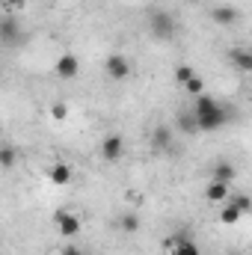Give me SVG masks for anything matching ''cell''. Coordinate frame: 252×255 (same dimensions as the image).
<instances>
[{
  "mask_svg": "<svg viewBox=\"0 0 252 255\" xmlns=\"http://www.w3.org/2000/svg\"><path fill=\"white\" fill-rule=\"evenodd\" d=\"M175 145V128H169V125H157V128H151V148L154 151H169Z\"/></svg>",
  "mask_w": 252,
  "mask_h": 255,
  "instance_id": "8",
  "label": "cell"
},
{
  "mask_svg": "<svg viewBox=\"0 0 252 255\" xmlns=\"http://www.w3.org/2000/svg\"><path fill=\"white\" fill-rule=\"evenodd\" d=\"M247 214L238 208V205H232V202H223V211H220V223L223 226H235V223H241Z\"/></svg>",
  "mask_w": 252,
  "mask_h": 255,
  "instance_id": "15",
  "label": "cell"
},
{
  "mask_svg": "<svg viewBox=\"0 0 252 255\" xmlns=\"http://www.w3.org/2000/svg\"><path fill=\"white\" fill-rule=\"evenodd\" d=\"M101 160L104 163H119L122 157H125V136L122 133H107L104 139H101Z\"/></svg>",
  "mask_w": 252,
  "mask_h": 255,
  "instance_id": "4",
  "label": "cell"
},
{
  "mask_svg": "<svg viewBox=\"0 0 252 255\" xmlns=\"http://www.w3.org/2000/svg\"><path fill=\"white\" fill-rule=\"evenodd\" d=\"M238 178V166L232 163V160H214V166H211V181H226V184H232Z\"/></svg>",
  "mask_w": 252,
  "mask_h": 255,
  "instance_id": "13",
  "label": "cell"
},
{
  "mask_svg": "<svg viewBox=\"0 0 252 255\" xmlns=\"http://www.w3.org/2000/svg\"><path fill=\"white\" fill-rule=\"evenodd\" d=\"M175 80H178V86L190 92L193 98H199V95H205V80L199 77V71L193 68V65H178L175 68Z\"/></svg>",
  "mask_w": 252,
  "mask_h": 255,
  "instance_id": "3",
  "label": "cell"
},
{
  "mask_svg": "<svg viewBox=\"0 0 252 255\" xmlns=\"http://www.w3.org/2000/svg\"><path fill=\"white\" fill-rule=\"evenodd\" d=\"M54 74H57L60 80H74V77L80 74V60H77L74 54H63V57H57V63H54Z\"/></svg>",
  "mask_w": 252,
  "mask_h": 255,
  "instance_id": "9",
  "label": "cell"
},
{
  "mask_svg": "<svg viewBox=\"0 0 252 255\" xmlns=\"http://www.w3.org/2000/svg\"><path fill=\"white\" fill-rule=\"evenodd\" d=\"M211 21L214 24H220V27H232V24H238L241 21V9L238 6H229V3H220V6H211Z\"/></svg>",
  "mask_w": 252,
  "mask_h": 255,
  "instance_id": "7",
  "label": "cell"
},
{
  "mask_svg": "<svg viewBox=\"0 0 252 255\" xmlns=\"http://www.w3.org/2000/svg\"><path fill=\"white\" fill-rule=\"evenodd\" d=\"M45 175H48V181H51V184L65 187V184H71V178H74V169H71V163L57 160V163H51V166L45 169Z\"/></svg>",
  "mask_w": 252,
  "mask_h": 255,
  "instance_id": "10",
  "label": "cell"
},
{
  "mask_svg": "<svg viewBox=\"0 0 252 255\" xmlns=\"http://www.w3.org/2000/svg\"><path fill=\"white\" fill-rule=\"evenodd\" d=\"M60 255H83V250H80V247H74V244H68V247L60 250Z\"/></svg>",
  "mask_w": 252,
  "mask_h": 255,
  "instance_id": "22",
  "label": "cell"
},
{
  "mask_svg": "<svg viewBox=\"0 0 252 255\" xmlns=\"http://www.w3.org/2000/svg\"><path fill=\"white\" fill-rule=\"evenodd\" d=\"M68 113H71V110H68L65 101H54V104H51V119H54V122H65Z\"/></svg>",
  "mask_w": 252,
  "mask_h": 255,
  "instance_id": "21",
  "label": "cell"
},
{
  "mask_svg": "<svg viewBox=\"0 0 252 255\" xmlns=\"http://www.w3.org/2000/svg\"><path fill=\"white\" fill-rule=\"evenodd\" d=\"M178 128H181L184 133H199V122H196L193 107H187V110H181V113H178Z\"/></svg>",
  "mask_w": 252,
  "mask_h": 255,
  "instance_id": "17",
  "label": "cell"
},
{
  "mask_svg": "<svg viewBox=\"0 0 252 255\" xmlns=\"http://www.w3.org/2000/svg\"><path fill=\"white\" fill-rule=\"evenodd\" d=\"M145 24H148V33H151V39H157V42H169L172 36H175V30H178V24H175V18H172V12H166V9H148V15H145Z\"/></svg>",
  "mask_w": 252,
  "mask_h": 255,
  "instance_id": "2",
  "label": "cell"
},
{
  "mask_svg": "<svg viewBox=\"0 0 252 255\" xmlns=\"http://www.w3.org/2000/svg\"><path fill=\"white\" fill-rule=\"evenodd\" d=\"M116 226H119V232H125V235L139 232V214H136V211H125V214H119Z\"/></svg>",
  "mask_w": 252,
  "mask_h": 255,
  "instance_id": "16",
  "label": "cell"
},
{
  "mask_svg": "<svg viewBox=\"0 0 252 255\" xmlns=\"http://www.w3.org/2000/svg\"><path fill=\"white\" fill-rule=\"evenodd\" d=\"M18 3H21V0H3V6H6V12H12V9H15Z\"/></svg>",
  "mask_w": 252,
  "mask_h": 255,
  "instance_id": "23",
  "label": "cell"
},
{
  "mask_svg": "<svg viewBox=\"0 0 252 255\" xmlns=\"http://www.w3.org/2000/svg\"><path fill=\"white\" fill-rule=\"evenodd\" d=\"M229 255H238V253H229Z\"/></svg>",
  "mask_w": 252,
  "mask_h": 255,
  "instance_id": "24",
  "label": "cell"
},
{
  "mask_svg": "<svg viewBox=\"0 0 252 255\" xmlns=\"http://www.w3.org/2000/svg\"><path fill=\"white\" fill-rule=\"evenodd\" d=\"M54 223H57V232H60L63 238H74V235L80 232V217H77L71 208H60V211L54 214Z\"/></svg>",
  "mask_w": 252,
  "mask_h": 255,
  "instance_id": "6",
  "label": "cell"
},
{
  "mask_svg": "<svg viewBox=\"0 0 252 255\" xmlns=\"http://www.w3.org/2000/svg\"><path fill=\"white\" fill-rule=\"evenodd\" d=\"M130 71H133V65H130V60H127L125 54H110L104 60V74L110 80H127Z\"/></svg>",
  "mask_w": 252,
  "mask_h": 255,
  "instance_id": "5",
  "label": "cell"
},
{
  "mask_svg": "<svg viewBox=\"0 0 252 255\" xmlns=\"http://www.w3.org/2000/svg\"><path fill=\"white\" fill-rule=\"evenodd\" d=\"M229 202H232V205H238L244 214H252V196H247V193H232V196H229Z\"/></svg>",
  "mask_w": 252,
  "mask_h": 255,
  "instance_id": "20",
  "label": "cell"
},
{
  "mask_svg": "<svg viewBox=\"0 0 252 255\" xmlns=\"http://www.w3.org/2000/svg\"><path fill=\"white\" fill-rule=\"evenodd\" d=\"M172 255H202V253H199V247H196L193 241H187V238H178V244H175Z\"/></svg>",
  "mask_w": 252,
  "mask_h": 255,
  "instance_id": "19",
  "label": "cell"
},
{
  "mask_svg": "<svg viewBox=\"0 0 252 255\" xmlns=\"http://www.w3.org/2000/svg\"><path fill=\"white\" fill-rule=\"evenodd\" d=\"M229 196H232V184H226V181H211L208 187H205V199L208 202H229Z\"/></svg>",
  "mask_w": 252,
  "mask_h": 255,
  "instance_id": "14",
  "label": "cell"
},
{
  "mask_svg": "<svg viewBox=\"0 0 252 255\" xmlns=\"http://www.w3.org/2000/svg\"><path fill=\"white\" fill-rule=\"evenodd\" d=\"M193 113H196L199 130H205V133L226 128V125H229V119H232L229 107H226L223 101H217L214 95H208V92H205V95H199V98H193Z\"/></svg>",
  "mask_w": 252,
  "mask_h": 255,
  "instance_id": "1",
  "label": "cell"
},
{
  "mask_svg": "<svg viewBox=\"0 0 252 255\" xmlns=\"http://www.w3.org/2000/svg\"><path fill=\"white\" fill-rule=\"evenodd\" d=\"M15 151H18L15 145L3 142V148H0V166H3V169H12V166H15V157H18Z\"/></svg>",
  "mask_w": 252,
  "mask_h": 255,
  "instance_id": "18",
  "label": "cell"
},
{
  "mask_svg": "<svg viewBox=\"0 0 252 255\" xmlns=\"http://www.w3.org/2000/svg\"><path fill=\"white\" fill-rule=\"evenodd\" d=\"M18 36H21V24L12 18V12H6V15H3V21H0V42L9 48V45H15V42H18Z\"/></svg>",
  "mask_w": 252,
  "mask_h": 255,
  "instance_id": "11",
  "label": "cell"
},
{
  "mask_svg": "<svg viewBox=\"0 0 252 255\" xmlns=\"http://www.w3.org/2000/svg\"><path fill=\"white\" fill-rule=\"evenodd\" d=\"M229 63L235 65L238 71H244V74H252V48H244V45L232 48L229 51Z\"/></svg>",
  "mask_w": 252,
  "mask_h": 255,
  "instance_id": "12",
  "label": "cell"
}]
</instances>
